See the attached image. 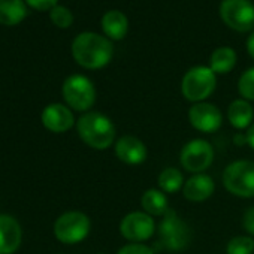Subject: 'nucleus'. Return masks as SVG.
<instances>
[{"label":"nucleus","instance_id":"obj_30","mask_svg":"<svg viewBox=\"0 0 254 254\" xmlns=\"http://www.w3.org/2000/svg\"><path fill=\"white\" fill-rule=\"evenodd\" d=\"M99 254H100V253H99Z\"/></svg>","mask_w":254,"mask_h":254},{"label":"nucleus","instance_id":"obj_26","mask_svg":"<svg viewBox=\"0 0 254 254\" xmlns=\"http://www.w3.org/2000/svg\"><path fill=\"white\" fill-rule=\"evenodd\" d=\"M24 2L36 11H51L57 6V0H24Z\"/></svg>","mask_w":254,"mask_h":254},{"label":"nucleus","instance_id":"obj_4","mask_svg":"<svg viewBox=\"0 0 254 254\" xmlns=\"http://www.w3.org/2000/svg\"><path fill=\"white\" fill-rule=\"evenodd\" d=\"M217 78L211 67L196 66L191 67L181 81L183 96L193 103L205 102L215 90Z\"/></svg>","mask_w":254,"mask_h":254},{"label":"nucleus","instance_id":"obj_6","mask_svg":"<svg viewBox=\"0 0 254 254\" xmlns=\"http://www.w3.org/2000/svg\"><path fill=\"white\" fill-rule=\"evenodd\" d=\"M91 229V221L81 211H67L54 223V235L62 244L73 245L84 241Z\"/></svg>","mask_w":254,"mask_h":254},{"label":"nucleus","instance_id":"obj_5","mask_svg":"<svg viewBox=\"0 0 254 254\" xmlns=\"http://www.w3.org/2000/svg\"><path fill=\"white\" fill-rule=\"evenodd\" d=\"M160 244L169 251H183L187 248L191 239V232L189 224L177 214V211L169 209L160 224H159Z\"/></svg>","mask_w":254,"mask_h":254},{"label":"nucleus","instance_id":"obj_7","mask_svg":"<svg viewBox=\"0 0 254 254\" xmlns=\"http://www.w3.org/2000/svg\"><path fill=\"white\" fill-rule=\"evenodd\" d=\"M62 93L67 106L78 112H88L96 102L94 84L84 75H70L66 78Z\"/></svg>","mask_w":254,"mask_h":254},{"label":"nucleus","instance_id":"obj_10","mask_svg":"<svg viewBox=\"0 0 254 254\" xmlns=\"http://www.w3.org/2000/svg\"><path fill=\"white\" fill-rule=\"evenodd\" d=\"M120 233L130 242H144L156 233L154 217L145 211H132L126 214L120 223Z\"/></svg>","mask_w":254,"mask_h":254},{"label":"nucleus","instance_id":"obj_18","mask_svg":"<svg viewBox=\"0 0 254 254\" xmlns=\"http://www.w3.org/2000/svg\"><path fill=\"white\" fill-rule=\"evenodd\" d=\"M102 29L109 39L120 41L126 36L129 29L127 17L120 11H108L102 18Z\"/></svg>","mask_w":254,"mask_h":254},{"label":"nucleus","instance_id":"obj_23","mask_svg":"<svg viewBox=\"0 0 254 254\" xmlns=\"http://www.w3.org/2000/svg\"><path fill=\"white\" fill-rule=\"evenodd\" d=\"M238 91L242 99L254 102V67L245 70L238 81Z\"/></svg>","mask_w":254,"mask_h":254},{"label":"nucleus","instance_id":"obj_28","mask_svg":"<svg viewBox=\"0 0 254 254\" xmlns=\"http://www.w3.org/2000/svg\"><path fill=\"white\" fill-rule=\"evenodd\" d=\"M244 135H245V144L250 145L254 150V123L248 127Z\"/></svg>","mask_w":254,"mask_h":254},{"label":"nucleus","instance_id":"obj_27","mask_svg":"<svg viewBox=\"0 0 254 254\" xmlns=\"http://www.w3.org/2000/svg\"><path fill=\"white\" fill-rule=\"evenodd\" d=\"M242 226L250 236H254V206L245 209L242 217Z\"/></svg>","mask_w":254,"mask_h":254},{"label":"nucleus","instance_id":"obj_9","mask_svg":"<svg viewBox=\"0 0 254 254\" xmlns=\"http://www.w3.org/2000/svg\"><path fill=\"white\" fill-rule=\"evenodd\" d=\"M220 15L224 24L236 32L254 29V5L250 0H223Z\"/></svg>","mask_w":254,"mask_h":254},{"label":"nucleus","instance_id":"obj_19","mask_svg":"<svg viewBox=\"0 0 254 254\" xmlns=\"http://www.w3.org/2000/svg\"><path fill=\"white\" fill-rule=\"evenodd\" d=\"M27 17L24 0H0V24L15 26Z\"/></svg>","mask_w":254,"mask_h":254},{"label":"nucleus","instance_id":"obj_13","mask_svg":"<svg viewBox=\"0 0 254 254\" xmlns=\"http://www.w3.org/2000/svg\"><path fill=\"white\" fill-rule=\"evenodd\" d=\"M115 156L126 165H141L147 160V145L133 135H123L115 141Z\"/></svg>","mask_w":254,"mask_h":254},{"label":"nucleus","instance_id":"obj_12","mask_svg":"<svg viewBox=\"0 0 254 254\" xmlns=\"http://www.w3.org/2000/svg\"><path fill=\"white\" fill-rule=\"evenodd\" d=\"M42 124L45 129L53 133H64L75 126V117L69 106L62 103L48 105L41 115Z\"/></svg>","mask_w":254,"mask_h":254},{"label":"nucleus","instance_id":"obj_8","mask_svg":"<svg viewBox=\"0 0 254 254\" xmlns=\"http://www.w3.org/2000/svg\"><path fill=\"white\" fill-rule=\"evenodd\" d=\"M180 162L187 172L203 174L214 162V148L205 139H191L181 148Z\"/></svg>","mask_w":254,"mask_h":254},{"label":"nucleus","instance_id":"obj_24","mask_svg":"<svg viewBox=\"0 0 254 254\" xmlns=\"http://www.w3.org/2000/svg\"><path fill=\"white\" fill-rule=\"evenodd\" d=\"M50 17H51V21L60 29H66V27L72 26V23H73L72 12L66 6H62V5H57L56 8H53L50 11Z\"/></svg>","mask_w":254,"mask_h":254},{"label":"nucleus","instance_id":"obj_14","mask_svg":"<svg viewBox=\"0 0 254 254\" xmlns=\"http://www.w3.org/2000/svg\"><path fill=\"white\" fill-rule=\"evenodd\" d=\"M23 239L20 223L11 215H0V254H14Z\"/></svg>","mask_w":254,"mask_h":254},{"label":"nucleus","instance_id":"obj_2","mask_svg":"<svg viewBox=\"0 0 254 254\" xmlns=\"http://www.w3.org/2000/svg\"><path fill=\"white\" fill-rule=\"evenodd\" d=\"M76 132L82 142L93 150H108L115 142V126L102 112H85L76 121Z\"/></svg>","mask_w":254,"mask_h":254},{"label":"nucleus","instance_id":"obj_16","mask_svg":"<svg viewBox=\"0 0 254 254\" xmlns=\"http://www.w3.org/2000/svg\"><path fill=\"white\" fill-rule=\"evenodd\" d=\"M227 118L235 129L244 130V129H248V127L253 124L254 109L248 100L236 99L227 108Z\"/></svg>","mask_w":254,"mask_h":254},{"label":"nucleus","instance_id":"obj_29","mask_svg":"<svg viewBox=\"0 0 254 254\" xmlns=\"http://www.w3.org/2000/svg\"><path fill=\"white\" fill-rule=\"evenodd\" d=\"M247 50H248V54L254 59V32L248 36V41H247Z\"/></svg>","mask_w":254,"mask_h":254},{"label":"nucleus","instance_id":"obj_1","mask_svg":"<svg viewBox=\"0 0 254 254\" xmlns=\"http://www.w3.org/2000/svg\"><path fill=\"white\" fill-rule=\"evenodd\" d=\"M72 56L85 69H102L112 60L114 47L108 38L93 32H84L73 39Z\"/></svg>","mask_w":254,"mask_h":254},{"label":"nucleus","instance_id":"obj_20","mask_svg":"<svg viewBox=\"0 0 254 254\" xmlns=\"http://www.w3.org/2000/svg\"><path fill=\"white\" fill-rule=\"evenodd\" d=\"M236 64V53L229 47L217 48L209 60V67L214 73H227Z\"/></svg>","mask_w":254,"mask_h":254},{"label":"nucleus","instance_id":"obj_22","mask_svg":"<svg viewBox=\"0 0 254 254\" xmlns=\"http://www.w3.org/2000/svg\"><path fill=\"white\" fill-rule=\"evenodd\" d=\"M254 251V241L251 236H235L226 247L227 254H251Z\"/></svg>","mask_w":254,"mask_h":254},{"label":"nucleus","instance_id":"obj_17","mask_svg":"<svg viewBox=\"0 0 254 254\" xmlns=\"http://www.w3.org/2000/svg\"><path fill=\"white\" fill-rule=\"evenodd\" d=\"M141 206L142 211L150 214L151 217H163L171 208L166 193L160 189H148L141 196Z\"/></svg>","mask_w":254,"mask_h":254},{"label":"nucleus","instance_id":"obj_3","mask_svg":"<svg viewBox=\"0 0 254 254\" xmlns=\"http://www.w3.org/2000/svg\"><path fill=\"white\" fill-rule=\"evenodd\" d=\"M224 189L238 197H254V162L236 160L223 172Z\"/></svg>","mask_w":254,"mask_h":254},{"label":"nucleus","instance_id":"obj_21","mask_svg":"<svg viewBox=\"0 0 254 254\" xmlns=\"http://www.w3.org/2000/svg\"><path fill=\"white\" fill-rule=\"evenodd\" d=\"M184 175L177 168H165L159 174V189L163 193H177L184 187Z\"/></svg>","mask_w":254,"mask_h":254},{"label":"nucleus","instance_id":"obj_11","mask_svg":"<svg viewBox=\"0 0 254 254\" xmlns=\"http://www.w3.org/2000/svg\"><path fill=\"white\" fill-rule=\"evenodd\" d=\"M189 121L193 129L202 133L217 132L223 124V114L218 106L209 102L193 103L189 109Z\"/></svg>","mask_w":254,"mask_h":254},{"label":"nucleus","instance_id":"obj_25","mask_svg":"<svg viewBox=\"0 0 254 254\" xmlns=\"http://www.w3.org/2000/svg\"><path fill=\"white\" fill-rule=\"evenodd\" d=\"M117 254H156L151 247H148L144 242H130L123 245Z\"/></svg>","mask_w":254,"mask_h":254},{"label":"nucleus","instance_id":"obj_15","mask_svg":"<svg viewBox=\"0 0 254 254\" xmlns=\"http://www.w3.org/2000/svg\"><path fill=\"white\" fill-rule=\"evenodd\" d=\"M215 183L208 174H194L190 177L183 187V194L190 202H203L212 196Z\"/></svg>","mask_w":254,"mask_h":254}]
</instances>
